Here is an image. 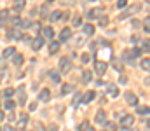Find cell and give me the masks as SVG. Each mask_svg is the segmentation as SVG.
Here are the masks:
<instances>
[{
	"instance_id": "52a82bcc",
	"label": "cell",
	"mask_w": 150,
	"mask_h": 131,
	"mask_svg": "<svg viewBox=\"0 0 150 131\" xmlns=\"http://www.w3.org/2000/svg\"><path fill=\"white\" fill-rule=\"evenodd\" d=\"M94 121H96L98 124H105V123H107V114H105V110H98Z\"/></svg>"
},
{
	"instance_id": "7a4b0ae2",
	"label": "cell",
	"mask_w": 150,
	"mask_h": 131,
	"mask_svg": "<svg viewBox=\"0 0 150 131\" xmlns=\"http://www.w3.org/2000/svg\"><path fill=\"white\" fill-rule=\"evenodd\" d=\"M94 70H96L98 75H103V74L107 72V61H105V60H98V61H94Z\"/></svg>"
},
{
	"instance_id": "5bb4252c",
	"label": "cell",
	"mask_w": 150,
	"mask_h": 131,
	"mask_svg": "<svg viewBox=\"0 0 150 131\" xmlns=\"http://www.w3.org/2000/svg\"><path fill=\"white\" fill-rule=\"evenodd\" d=\"M108 95L110 96H114V98H117L119 96V89H117V86H114V84H108Z\"/></svg>"
},
{
	"instance_id": "cb8c5ba5",
	"label": "cell",
	"mask_w": 150,
	"mask_h": 131,
	"mask_svg": "<svg viewBox=\"0 0 150 131\" xmlns=\"http://www.w3.org/2000/svg\"><path fill=\"white\" fill-rule=\"evenodd\" d=\"M63 14H61V11H54L52 14H51V21H59V18H61Z\"/></svg>"
},
{
	"instance_id": "f1b7e54d",
	"label": "cell",
	"mask_w": 150,
	"mask_h": 131,
	"mask_svg": "<svg viewBox=\"0 0 150 131\" xmlns=\"http://www.w3.org/2000/svg\"><path fill=\"white\" fill-rule=\"evenodd\" d=\"M14 105H16V103H14L12 100H9V98H7V100H5V103H3V107H5L7 110H12V109H14Z\"/></svg>"
},
{
	"instance_id": "7dc6e473",
	"label": "cell",
	"mask_w": 150,
	"mask_h": 131,
	"mask_svg": "<svg viewBox=\"0 0 150 131\" xmlns=\"http://www.w3.org/2000/svg\"><path fill=\"white\" fill-rule=\"evenodd\" d=\"M126 82H128V77L122 75V77H121V84H126Z\"/></svg>"
},
{
	"instance_id": "ee69618b",
	"label": "cell",
	"mask_w": 150,
	"mask_h": 131,
	"mask_svg": "<svg viewBox=\"0 0 150 131\" xmlns=\"http://www.w3.org/2000/svg\"><path fill=\"white\" fill-rule=\"evenodd\" d=\"M114 68H115V70H122V65H121L119 61H114Z\"/></svg>"
},
{
	"instance_id": "8d00e7d4",
	"label": "cell",
	"mask_w": 150,
	"mask_h": 131,
	"mask_svg": "<svg viewBox=\"0 0 150 131\" xmlns=\"http://www.w3.org/2000/svg\"><path fill=\"white\" fill-rule=\"evenodd\" d=\"M107 25H108V18L101 16V18H100V26H107Z\"/></svg>"
},
{
	"instance_id": "3957f363",
	"label": "cell",
	"mask_w": 150,
	"mask_h": 131,
	"mask_svg": "<svg viewBox=\"0 0 150 131\" xmlns=\"http://www.w3.org/2000/svg\"><path fill=\"white\" fill-rule=\"evenodd\" d=\"M101 16H103V7H96V9H93V11L87 12L89 19H100Z\"/></svg>"
},
{
	"instance_id": "5b68a950",
	"label": "cell",
	"mask_w": 150,
	"mask_h": 131,
	"mask_svg": "<svg viewBox=\"0 0 150 131\" xmlns=\"http://www.w3.org/2000/svg\"><path fill=\"white\" fill-rule=\"evenodd\" d=\"M42 46H44V39H42V37H35V39L31 40V49H33V51H40Z\"/></svg>"
},
{
	"instance_id": "7402d4cb",
	"label": "cell",
	"mask_w": 150,
	"mask_h": 131,
	"mask_svg": "<svg viewBox=\"0 0 150 131\" xmlns=\"http://www.w3.org/2000/svg\"><path fill=\"white\" fill-rule=\"evenodd\" d=\"M91 79H93L91 72H84V74H82V82H84V84H89V82H91Z\"/></svg>"
},
{
	"instance_id": "b9f144b4",
	"label": "cell",
	"mask_w": 150,
	"mask_h": 131,
	"mask_svg": "<svg viewBox=\"0 0 150 131\" xmlns=\"http://www.w3.org/2000/svg\"><path fill=\"white\" fill-rule=\"evenodd\" d=\"M80 60H82V63H89V54H87V53H84V54L80 56Z\"/></svg>"
},
{
	"instance_id": "6f0895ef",
	"label": "cell",
	"mask_w": 150,
	"mask_h": 131,
	"mask_svg": "<svg viewBox=\"0 0 150 131\" xmlns=\"http://www.w3.org/2000/svg\"><path fill=\"white\" fill-rule=\"evenodd\" d=\"M147 126H149V128H150V119H149V121H147Z\"/></svg>"
},
{
	"instance_id": "60d3db41",
	"label": "cell",
	"mask_w": 150,
	"mask_h": 131,
	"mask_svg": "<svg viewBox=\"0 0 150 131\" xmlns=\"http://www.w3.org/2000/svg\"><path fill=\"white\" fill-rule=\"evenodd\" d=\"M80 102H82V96H80V95L77 93V95H75V98H73V105H79Z\"/></svg>"
},
{
	"instance_id": "94428289",
	"label": "cell",
	"mask_w": 150,
	"mask_h": 131,
	"mask_svg": "<svg viewBox=\"0 0 150 131\" xmlns=\"http://www.w3.org/2000/svg\"><path fill=\"white\" fill-rule=\"evenodd\" d=\"M0 79H2V75H0Z\"/></svg>"
},
{
	"instance_id": "be15d7a7",
	"label": "cell",
	"mask_w": 150,
	"mask_h": 131,
	"mask_svg": "<svg viewBox=\"0 0 150 131\" xmlns=\"http://www.w3.org/2000/svg\"><path fill=\"white\" fill-rule=\"evenodd\" d=\"M0 131H2V130H0Z\"/></svg>"
},
{
	"instance_id": "e0dca14e",
	"label": "cell",
	"mask_w": 150,
	"mask_h": 131,
	"mask_svg": "<svg viewBox=\"0 0 150 131\" xmlns=\"http://www.w3.org/2000/svg\"><path fill=\"white\" fill-rule=\"evenodd\" d=\"M7 18H9V11H0V26H3L7 23Z\"/></svg>"
},
{
	"instance_id": "f35d334b",
	"label": "cell",
	"mask_w": 150,
	"mask_h": 131,
	"mask_svg": "<svg viewBox=\"0 0 150 131\" xmlns=\"http://www.w3.org/2000/svg\"><path fill=\"white\" fill-rule=\"evenodd\" d=\"M126 5H128V0H117V7L119 9H124Z\"/></svg>"
},
{
	"instance_id": "484cf974",
	"label": "cell",
	"mask_w": 150,
	"mask_h": 131,
	"mask_svg": "<svg viewBox=\"0 0 150 131\" xmlns=\"http://www.w3.org/2000/svg\"><path fill=\"white\" fill-rule=\"evenodd\" d=\"M140 67H142L143 70H147V72H150V60H142Z\"/></svg>"
},
{
	"instance_id": "680465c9",
	"label": "cell",
	"mask_w": 150,
	"mask_h": 131,
	"mask_svg": "<svg viewBox=\"0 0 150 131\" xmlns=\"http://www.w3.org/2000/svg\"><path fill=\"white\" fill-rule=\"evenodd\" d=\"M131 131H138V130H131Z\"/></svg>"
},
{
	"instance_id": "44dd1931",
	"label": "cell",
	"mask_w": 150,
	"mask_h": 131,
	"mask_svg": "<svg viewBox=\"0 0 150 131\" xmlns=\"http://www.w3.org/2000/svg\"><path fill=\"white\" fill-rule=\"evenodd\" d=\"M136 112H138L140 116H149L150 114V107H138Z\"/></svg>"
},
{
	"instance_id": "ab89813d",
	"label": "cell",
	"mask_w": 150,
	"mask_h": 131,
	"mask_svg": "<svg viewBox=\"0 0 150 131\" xmlns=\"http://www.w3.org/2000/svg\"><path fill=\"white\" fill-rule=\"evenodd\" d=\"M105 126H107V131H115V124L114 123H105Z\"/></svg>"
},
{
	"instance_id": "c3c4849f",
	"label": "cell",
	"mask_w": 150,
	"mask_h": 131,
	"mask_svg": "<svg viewBox=\"0 0 150 131\" xmlns=\"http://www.w3.org/2000/svg\"><path fill=\"white\" fill-rule=\"evenodd\" d=\"M131 40H133V42H140V37H138V35H135V37H133Z\"/></svg>"
},
{
	"instance_id": "83f0119b",
	"label": "cell",
	"mask_w": 150,
	"mask_h": 131,
	"mask_svg": "<svg viewBox=\"0 0 150 131\" xmlns=\"http://www.w3.org/2000/svg\"><path fill=\"white\" fill-rule=\"evenodd\" d=\"M12 54H14V47H5V51H3V60L9 58V56H12Z\"/></svg>"
},
{
	"instance_id": "e575fe53",
	"label": "cell",
	"mask_w": 150,
	"mask_h": 131,
	"mask_svg": "<svg viewBox=\"0 0 150 131\" xmlns=\"http://www.w3.org/2000/svg\"><path fill=\"white\" fill-rule=\"evenodd\" d=\"M9 37H10V39H21V33H19V32H17V30H12V32H10V35H9Z\"/></svg>"
},
{
	"instance_id": "277c9868",
	"label": "cell",
	"mask_w": 150,
	"mask_h": 131,
	"mask_svg": "<svg viewBox=\"0 0 150 131\" xmlns=\"http://www.w3.org/2000/svg\"><path fill=\"white\" fill-rule=\"evenodd\" d=\"M138 11H140V5H133V7H129L126 12H122V14L119 16V19H126L128 16H131V14H136Z\"/></svg>"
},
{
	"instance_id": "d4e9b609",
	"label": "cell",
	"mask_w": 150,
	"mask_h": 131,
	"mask_svg": "<svg viewBox=\"0 0 150 131\" xmlns=\"http://www.w3.org/2000/svg\"><path fill=\"white\" fill-rule=\"evenodd\" d=\"M124 60H126V63H131V65L135 63V61H133V54H131V51H126V53H124Z\"/></svg>"
},
{
	"instance_id": "4316f807",
	"label": "cell",
	"mask_w": 150,
	"mask_h": 131,
	"mask_svg": "<svg viewBox=\"0 0 150 131\" xmlns=\"http://www.w3.org/2000/svg\"><path fill=\"white\" fill-rule=\"evenodd\" d=\"M19 26H21V28H30V26H31V21H30V19H21V21H19Z\"/></svg>"
},
{
	"instance_id": "d590c367",
	"label": "cell",
	"mask_w": 150,
	"mask_h": 131,
	"mask_svg": "<svg viewBox=\"0 0 150 131\" xmlns=\"http://www.w3.org/2000/svg\"><path fill=\"white\" fill-rule=\"evenodd\" d=\"M33 128H35V131H45V128H44V124H42V123H35V124H33Z\"/></svg>"
},
{
	"instance_id": "836d02e7",
	"label": "cell",
	"mask_w": 150,
	"mask_h": 131,
	"mask_svg": "<svg viewBox=\"0 0 150 131\" xmlns=\"http://www.w3.org/2000/svg\"><path fill=\"white\" fill-rule=\"evenodd\" d=\"M142 47L147 51V53H150V39H147V40H143V44H142Z\"/></svg>"
},
{
	"instance_id": "11a10c76",
	"label": "cell",
	"mask_w": 150,
	"mask_h": 131,
	"mask_svg": "<svg viewBox=\"0 0 150 131\" xmlns=\"http://www.w3.org/2000/svg\"><path fill=\"white\" fill-rule=\"evenodd\" d=\"M0 68H3V61L2 60H0Z\"/></svg>"
},
{
	"instance_id": "816d5d0a",
	"label": "cell",
	"mask_w": 150,
	"mask_h": 131,
	"mask_svg": "<svg viewBox=\"0 0 150 131\" xmlns=\"http://www.w3.org/2000/svg\"><path fill=\"white\" fill-rule=\"evenodd\" d=\"M145 86H150V77H147V79H145Z\"/></svg>"
},
{
	"instance_id": "2e32d148",
	"label": "cell",
	"mask_w": 150,
	"mask_h": 131,
	"mask_svg": "<svg viewBox=\"0 0 150 131\" xmlns=\"http://www.w3.org/2000/svg\"><path fill=\"white\" fill-rule=\"evenodd\" d=\"M26 123H28V116H26V114H21V116L17 117V126H19V128H24Z\"/></svg>"
},
{
	"instance_id": "1f68e13d",
	"label": "cell",
	"mask_w": 150,
	"mask_h": 131,
	"mask_svg": "<svg viewBox=\"0 0 150 131\" xmlns=\"http://www.w3.org/2000/svg\"><path fill=\"white\" fill-rule=\"evenodd\" d=\"M87 128H89V123H86V121H84V123H80V124H79V128H77V130H79V131H87Z\"/></svg>"
},
{
	"instance_id": "4fadbf2b",
	"label": "cell",
	"mask_w": 150,
	"mask_h": 131,
	"mask_svg": "<svg viewBox=\"0 0 150 131\" xmlns=\"http://www.w3.org/2000/svg\"><path fill=\"white\" fill-rule=\"evenodd\" d=\"M72 91H73V86H72V84H63V86H61L59 95H61V96H65V95H68V93H72Z\"/></svg>"
},
{
	"instance_id": "f6af8a7d",
	"label": "cell",
	"mask_w": 150,
	"mask_h": 131,
	"mask_svg": "<svg viewBox=\"0 0 150 131\" xmlns=\"http://www.w3.org/2000/svg\"><path fill=\"white\" fill-rule=\"evenodd\" d=\"M31 26H33V30H35V32H40V30H42V28H40V25H38V23H35V25H31Z\"/></svg>"
},
{
	"instance_id": "f5cc1de1",
	"label": "cell",
	"mask_w": 150,
	"mask_h": 131,
	"mask_svg": "<svg viewBox=\"0 0 150 131\" xmlns=\"http://www.w3.org/2000/svg\"><path fill=\"white\" fill-rule=\"evenodd\" d=\"M3 119H5V116H3V114L0 112V121H3Z\"/></svg>"
},
{
	"instance_id": "f907efd6",
	"label": "cell",
	"mask_w": 150,
	"mask_h": 131,
	"mask_svg": "<svg viewBox=\"0 0 150 131\" xmlns=\"http://www.w3.org/2000/svg\"><path fill=\"white\" fill-rule=\"evenodd\" d=\"M145 9L150 12V2H145Z\"/></svg>"
},
{
	"instance_id": "6125c7cd",
	"label": "cell",
	"mask_w": 150,
	"mask_h": 131,
	"mask_svg": "<svg viewBox=\"0 0 150 131\" xmlns=\"http://www.w3.org/2000/svg\"><path fill=\"white\" fill-rule=\"evenodd\" d=\"M91 2H94V0H91Z\"/></svg>"
},
{
	"instance_id": "4dcf8cb0",
	"label": "cell",
	"mask_w": 150,
	"mask_h": 131,
	"mask_svg": "<svg viewBox=\"0 0 150 131\" xmlns=\"http://www.w3.org/2000/svg\"><path fill=\"white\" fill-rule=\"evenodd\" d=\"M24 7V0H16V5H14V9L16 11H21Z\"/></svg>"
},
{
	"instance_id": "6da1fadb",
	"label": "cell",
	"mask_w": 150,
	"mask_h": 131,
	"mask_svg": "<svg viewBox=\"0 0 150 131\" xmlns=\"http://www.w3.org/2000/svg\"><path fill=\"white\" fill-rule=\"evenodd\" d=\"M72 70V61L68 58H61L59 60V72L61 74H68Z\"/></svg>"
},
{
	"instance_id": "9f6ffc18",
	"label": "cell",
	"mask_w": 150,
	"mask_h": 131,
	"mask_svg": "<svg viewBox=\"0 0 150 131\" xmlns=\"http://www.w3.org/2000/svg\"><path fill=\"white\" fill-rule=\"evenodd\" d=\"M87 131H94V130H93V128H91V126H89V128H87Z\"/></svg>"
},
{
	"instance_id": "ba28073f",
	"label": "cell",
	"mask_w": 150,
	"mask_h": 131,
	"mask_svg": "<svg viewBox=\"0 0 150 131\" xmlns=\"http://www.w3.org/2000/svg\"><path fill=\"white\" fill-rule=\"evenodd\" d=\"M70 37H72V30H70V28H63L61 33H59V42H65V40H68Z\"/></svg>"
},
{
	"instance_id": "681fc988",
	"label": "cell",
	"mask_w": 150,
	"mask_h": 131,
	"mask_svg": "<svg viewBox=\"0 0 150 131\" xmlns=\"http://www.w3.org/2000/svg\"><path fill=\"white\" fill-rule=\"evenodd\" d=\"M3 131H16V130H14V128H10V126H5V128H3Z\"/></svg>"
},
{
	"instance_id": "91938a15",
	"label": "cell",
	"mask_w": 150,
	"mask_h": 131,
	"mask_svg": "<svg viewBox=\"0 0 150 131\" xmlns=\"http://www.w3.org/2000/svg\"><path fill=\"white\" fill-rule=\"evenodd\" d=\"M47 2H52V0H47Z\"/></svg>"
},
{
	"instance_id": "db71d44e",
	"label": "cell",
	"mask_w": 150,
	"mask_h": 131,
	"mask_svg": "<svg viewBox=\"0 0 150 131\" xmlns=\"http://www.w3.org/2000/svg\"><path fill=\"white\" fill-rule=\"evenodd\" d=\"M58 130V128H56V126H51V131H56Z\"/></svg>"
},
{
	"instance_id": "30bf717a",
	"label": "cell",
	"mask_w": 150,
	"mask_h": 131,
	"mask_svg": "<svg viewBox=\"0 0 150 131\" xmlns=\"http://www.w3.org/2000/svg\"><path fill=\"white\" fill-rule=\"evenodd\" d=\"M40 32H42V39H52V35H54V32H52L51 26H45V28H42Z\"/></svg>"
},
{
	"instance_id": "7c38bea8",
	"label": "cell",
	"mask_w": 150,
	"mask_h": 131,
	"mask_svg": "<svg viewBox=\"0 0 150 131\" xmlns=\"http://www.w3.org/2000/svg\"><path fill=\"white\" fill-rule=\"evenodd\" d=\"M82 32H84V35H86V37H91V35L94 33V26H93L91 23H87V25H84Z\"/></svg>"
},
{
	"instance_id": "603a6c76",
	"label": "cell",
	"mask_w": 150,
	"mask_h": 131,
	"mask_svg": "<svg viewBox=\"0 0 150 131\" xmlns=\"http://www.w3.org/2000/svg\"><path fill=\"white\" fill-rule=\"evenodd\" d=\"M26 103V93H24V89L21 88L19 89V105H24Z\"/></svg>"
},
{
	"instance_id": "8fae6325",
	"label": "cell",
	"mask_w": 150,
	"mask_h": 131,
	"mask_svg": "<svg viewBox=\"0 0 150 131\" xmlns=\"http://www.w3.org/2000/svg\"><path fill=\"white\" fill-rule=\"evenodd\" d=\"M94 96H96V93H94V91H87V93L82 96V102H80V103H89V102H93V100H94Z\"/></svg>"
},
{
	"instance_id": "9a60e30c",
	"label": "cell",
	"mask_w": 150,
	"mask_h": 131,
	"mask_svg": "<svg viewBox=\"0 0 150 131\" xmlns=\"http://www.w3.org/2000/svg\"><path fill=\"white\" fill-rule=\"evenodd\" d=\"M38 98H40V102H49V98H51V91H49V89H42Z\"/></svg>"
},
{
	"instance_id": "ffe728a7",
	"label": "cell",
	"mask_w": 150,
	"mask_h": 131,
	"mask_svg": "<svg viewBox=\"0 0 150 131\" xmlns=\"http://www.w3.org/2000/svg\"><path fill=\"white\" fill-rule=\"evenodd\" d=\"M49 77H51L52 82H59V74L56 70H49Z\"/></svg>"
},
{
	"instance_id": "7bdbcfd3",
	"label": "cell",
	"mask_w": 150,
	"mask_h": 131,
	"mask_svg": "<svg viewBox=\"0 0 150 131\" xmlns=\"http://www.w3.org/2000/svg\"><path fill=\"white\" fill-rule=\"evenodd\" d=\"M80 25H82V19L80 18H75L73 19V26H80Z\"/></svg>"
},
{
	"instance_id": "ac0fdd59",
	"label": "cell",
	"mask_w": 150,
	"mask_h": 131,
	"mask_svg": "<svg viewBox=\"0 0 150 131\" xmlns=\"http://www.w3.org/2000/svg\"><path fill=\"white\" fill-rule=\"evenodd\" d=\"M58 49H59V42H51V46H49V53H51V54H56Z\"/></svg>"
},
{
	"instance_id": "f546056e",
	"label": "cell",
	"mask_w": 150,
	"mask_h": 131,
	"mask_svg": "<svg viewBox=\"0 0 150 131\" xmlns=\"http://www.w3.org/2000/svg\"><path fill=\"white\" fill-rule=\"evenodd\" d=\"M12 95H14V89H12V88H7V89L3 91V98H10Z\"/></svg>"
},
{
	"instance_id": "8992f818",
	"label": "cell",
	"mask_w": 150,
	"mask_h": 131,
	"mask_svg": "<svg viewBox=\"0 0 150 131\" xmlns=\"http://www.w3.org/2000/svg\"><path fill=\"white\" fill-rule=\"evenodd\" d=\"M133 123H135V117H131V116H124L122 121H121V126L126 128V130H129V128L133 126Z\"/></svg>"
},
{
	"instance_id": "d6986e66",
	"label": "cell",
	"mask_w": 150,
	"mask_h": 131,
	"mask_svg": "<svg viewBox=\"0 0 150 131\" xmlns=\"http://www.w3.org/2000/svg\"><path fill=\"white\" fill-rule=\"evenodd\" d=\"M23 54H14V60H12V63L16 65V67H19V65H23Z\"/></svg>"
},
{
	"instance_id": "d6a6232c",
	"label": "cell",
	"mask_w": 150,
	"mask_h": 131,
	"mask_svg": "<svg viewBox=\"0 0 150 131\" xmlns=\"http://www.w3.org/2000/svg\"><path fill=\"white\" fill-rule=\"evenodd\" d=\"M143 28H145L147 33L150 32V18H145V21H143Z\"/></svg>"
},
{
	"instance_id": "9c48e42d",
	"label": "cell",
	"mask_w": 150,
	"mask_h": 131,
	"mask_svg": "<svg viewBox=\"0 0 150 131\" xmlns=\"http://www.w3.org/2000/svg\"><path fill=\"white\" fill-rule=\"evenodd\" d=\"M126 102H128L129 105H136V103H138V98H136V95H135V93L128 91V93H126Z\"/></svg>"
},
{
	"instance_id": "bcb514c9",
	"label": "cell",
	"mask_w": 150,
	"mask_h": 131,
	"mask_svg": "<svg viewBox=\"0 0 150 131\" xmlns=\"http://www.w3.org/2000/svg\"><path fill=\"white\" fill-rule=\"evenodd\" d=\"M30 110H31V112L37 110V103H30Z\"/></svg>"
},
{
	"instance_id": "74e56055",
	"label": "cell",
	"mask_w": 150,
	"mask_h": 131,
	"mask_svg": "<svg viewBox=\"0 0 150 131\" xmlns=\"http://www.w3.org/2000/svg\"><path fill=\"white\" fill-rule=\"evenodd\" d=\"M131 54H133V58H138V56L142 54V49H138V47H135V49L131 51Z\"/></svg>"
}]
</instances>
